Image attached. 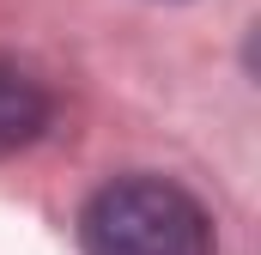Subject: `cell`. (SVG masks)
<instances>
[{"label": "cell", "instance_id": "6da1fadb", "mask_svg": "<svg viewBox=\"0 0 261 255\" xmlns=\"http://www.w3.org/2000/svg\"><path fill=\"white\" fill-rule=\"evenodd\" d=\"M85 255H213V219L164 176H116L79 213Z\"/></svg>", "mask_w": 261, "mask_h": 255}, {"label": "cell", "instance_id": "7a4b0ae2", "mask_svg": "<svg viewBox=\"0 0 261 255\" xmlns=\"http://www.w3.org/2000/svg\"><path fill=\"white\" fill-rule=\"evenodd\" d=\"M43 128H49V91H43V79H31L12 61H0V158L37 146Z\"/></svg>", "mask_w": 261, "mask_h": 255}]
</instances>
